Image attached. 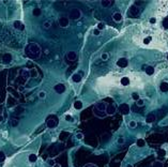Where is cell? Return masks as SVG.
<instances>
[{
  "label": "cell",
  "mask_w": 168,
  "mask_h": 167,
  "mask_svg": "<svg viewBox=\"0 0 168 167\" xmlns=\"http://www.w3.org/2000/svg\"><path fill=\"white\" fill-rule=\"evenodd\" d=\"M45 95H46L45 91H41L40 93H39V98H41V99H44V98H45Z\"/></svg>",
  "instance_id": "f35d334b"
},
{
  "label": "cell",
  "mask_w": 168,
  "mask_h": 167,
  "mask_svg": "<svg viewBox=\"0 0 168 167\" xmlns=\"http://www.w3.org/2000/svg\"><path fill=\"white\" fill-rule=\"evenodd\" d=\"M167 60H168V56H167Z\"/></svg>",
  "instance_id": "7dc6e473"
},
{
  "label": "cell",
  "mask_w": 168,
  "mask_h": 167,
  "mask_svg": "<svg viewBox=\"0 0 168 167\" xmlns=\"http://www.w3.org/2000/svg\"><path fill=\"white\" fill-rule=\"evenodd\" d=\"M155 119H156V116L154 115V113H149V115L147 116V118H146V122L152 123L153 121H155Z\"/></svg>",
  "instance_id": "4fadbf2b"
},
{
  "label": "cell",
  "mask_w": 168,
  "mask_h": 167,
  "mask_svg": "<svg viewBox=\"0 0 168 167\" xmlns=\"http://www.w3.org/2000/svg\"><path fill=\"white\" fill-rule=\"evenodd\" d=\"M145 71H146V73H147L148 75H153V73H154V67L151 66V65H149V66L146 67Z\"/></svg>",
  "instance_id": "ffe728a7"
},
{
  "label": "cell",
  "mask_w": 168,
  "mask_h": 167,
  "mask_svg": "<svg viewBox=\"0 0 168 167\" xmlns=\"http://www.w3.org/2000/svg\"><path fill=\"white\" fill-rule=\"evenodd\" d=\"M83 137H84V134L83 133H77L76 134V138H77V139H83Z\"/></svg>",
  "instance_id": "ab89813d"
},
{
  "label": "cell",
  "mask_w": 168,
  "mask_h": 167,
  "mask_svg": "<svg viewBox=\"0 0 168 167\" xmlns=\"http://www.w3.org/2000/svg\"><path fill=\"white\" fill-rule=\"evenodd\" d=\"M41 13H42V11H41L40 8H34L33 11H32V14H33L34 16H40Z\"/></svg>",
  "instance_id": "cb8c5ba5"
},
{
  "label": "cell",
  "mask_w": 168,
  "mask_h": 167,
  "mask_svg": "<svg viewBox=\"0 0 168 167\" xmlns=\"http://www.w3.org/2000/svg\"><path fill=\"white\" fill-rule=\"evenodd\" d=\"M30 76L31 77H37L38 76V72L35 71L34 69H32L31 71H30Z\"/></svg>",
  "instance_id": "4dcf8cb0"
},
{
  "label": "cell",
  "mask_w": 168,
  "mask_h": 167,
  "mask_svg": "<svg viewBox=\"0 0 168 167\" xmlns=\"http://www.w3.org/2000/svg\"><path fill=\"white\" fill-rule=\"evenodd\" d=\"M11 125L12 126H16V125H18V120H16V119H12L11 120Z\"/></svg>",
  "instance_id": "f1b7e54d"
},
{
  "label": "cell",
  "mask_w": 168,
  "mask_h": 167,
  "mask_svg": "<svg viewBox=\"0 0 168 167\" xmlns=\"http://www.w3.org/2000/svg\"><path fill=\"white\" fill-rule=\"evenodd\" d=\"M124 143V138H122V137H120L119 139H118V144H120V145H122Z\"/></svg>",
  "instance_id": "60d3db41"
},
{
  "label": "cell",
  "mask_w": 168,
  "mask_h": 167,
  "mask_svg": "<svg viewBox=\"0 0 168 167\" xmlns=\"http://www.w3.org/2000/svg\"><path fill=\"white\" fill-rule=\"evenodd\" d=\"M130 127H132V129H134V127H136V125H137V123H136V121H134V120H132V121H130Z\"/></svg>",
  "instance_id": "836d02e7"
},
{
  "label": "cell",
  "mask_w": 168,
  "mask_h": 167,
  "mask_svg": "<svg viewBox=\"0 0 168 167\" xmlns=\"http://www.w3.org/2000/svg\"><path fill=\"white\" fill-rule=\"evenodd\" d=\"M4 160H5V154L2 151H0V163L4 162Z\"/></svg>",
  "instance_id": "f546056e"
},
{
  "label": "cell",
  "mask_w": 168,
  "mask_h": 167,
  "mask_svg": "<svg viewBox=\"0 0 168 167\" xmlns=\"http://www.w3.org/2000/svg\"><path fill=\"white\" fill-rule=\"evenodd\" d=\"M126 167H133V166H132L131 164H127V166H126Z\"/></svg>",
  "instance_id": "bcb514c9"
},
{
  "label": "cell",
  "mask_w": 168,
  "mask_h": 167,
  "mask_svg": "<svg viewBox=\"0 0 168 167\" xmlns=\"http://www.w3.org/2000/svg\"><path fill=\"white\" fill-rule=\"evenodd\" d=\"M74 108L75 109H81L83 108V102L81 101H76L74 103Z\"/></svg>",
  "instance_id": "603a6c76"
},
{
  "label": "cell",
  "mask_w": 168,
  "mask_h": 167,
  "mask_svg": "<svg viewBox=\"0 0 168 167\" xmlns=\"http://www.w3.org/2000/svg\"><path fill=\"white\" fill-rule=\"evenodd\" d=\"M155 23H156V18H155V17L150 18V24H155Z\"/></svg>",
  "instance_id": "b9f144b4"
},
{
  "label": "cell",
  "mask_w": 168,
  "mask_h": 167,
  "mask_svg": "<svg viewBox=\"0 0 168 167\" xmlns=\"http://www.w3.org/2000/svg\"><path fill=\"white\" fill-rule=\"evenodd\" d=\"M29 162L30 163H34V162H37V160H38V156L35 155V154H30L29 155Z\"/></svg>",
  "instance_id": "d4e9b609"
},
{
  "label": "cell",
  "mask_w": 168,
  "mask_h": 167,
  "mask_svg": "<svg viewBox=\"0 0 168 167\" xmlns=\"http://www.w3.org/2000/svg\"><path fill=\"white\" fill-rule=\"evenodd\" d=\"M163 26L165 29H168V18L166 19H164V22H163Z\"/></svg>",
  "instance_id": "d590c367"
},
{
  "label": "cell",
  "mask_w": 168,
  "mask_h": 167,
  "mask_svg": "<svg viewBox=\"0 0 168 167\" xmlns=\"http://www.w3.org/2000/svg\"><path fill=\"white\" fill-rule=\"evenodd\" d=\"M13 27L17 30H24L25 29V25L21 22H19V20H15V22L13 23Z\"/></svg>",
  "instance_id": "7c38bea8"
},
{
  "label": "cell",
  "mask_w": 168,
  "mask_h": 167,
  "mask_svg": "<svg viewBox=\"0 0 168 167\" xmlns=\"http://www.w3.org/2000/svg\"><path fill=\"white\" fill-rule=\"evenodd\" d=\"M93 34H94V35H96V37H98V35H100V30H99V29H94Z\"/></svg>",
  "instance_id": "7bdbcfd3"
},
{
  "label": "cell",
  "mask_w": 168,
  "mask_h": 167,
  "mask_svg": "<svg viewBox=\"0 0 168 167\" xmlns=\"http://www.w3.org/2000/svg\"><path fill=\"white\" fill-rule=\"evenodd\" d=\"M58 23H59V26H60V27L66 28V27L70 25V19H69V17H66V16H61V17L59 18Z\"/></svg>",
  "instance_id": "8992f818"
},
{
  "label": "cell",
  "mask_w": 168,
  "mask_h": 167,
  "mask_svg": "<svg viewBox=\"0 0 168 167\" xmlns=\"http://www.w3.org/2000/svg\"><path fill=\"white\" fill-rule=\"evenodd\" d=\"M101 58H102L103 61H107V60H108V54H107V53H104V54H102Z\"/></svg>",
  "instance_id": "1f68e13d"
},
{
  "label": "cell",
  "mask_w": 168,
  "mask_h": 167,
  "mask_svg": "<svg viewBox=\"0 0 168 167\" xmlns=\"http://www.w3.org/2000/svg\"><path fill=\"white\" fill-rule=\"evenodd\" d=\"M118 111H119L121 115H124V116L128 115V113H130V106L127 104H121L119 106V108H118Z\"/></svg>",
  "instance_id": "52a82bcc"
},
{
  "label": "cell",
  "mask_w": 168,
  "mask_h": 167,
  "mask_svg": "<svg viewBox=\"0 0 168 167\" xmlns=\"http://www.w3.org/2000/svg\"><path fill=\"white\" fill-rule=\"evenodd\" d=\"M80 17H81L80 10H78V9H76V8H73V9L69 12V19L77 20V19H79Z\"/></svg>",
  "instance_id": "277c9868"
},
{
  "label": "cell",
  "mask_w": 168,
  "mask_h": 167,
  "mask_svg": "<svg viewBox=\"0 0 168 167\" xmlns=\"http://www.w3.org/2000/svg\"><path fill=\"white\" fill-rule=\"evenodd\" d=\"M116 107L113 105H107V107H106V113L108 116H112V115H115V112H116Z\"/></svg>",
  "instance_id": "8fae6325"
},
{
  "label": "cell",
  "mask_w": 168,
  "mask_h": 167,
  "mask_svg": "<svg viewBox=\"0 0 168 167\" xmlns=\"http://www.w3.org/2000/svg\"><path fill=\"white\" fill-rule=\"evenodd\" d=\"M104 28H105V24L101 22V23H99V24H98V28H96V29H99L100 31H101V30L104 29Z\"/></svg>",
  "instance_id": "4316f807"
},
{
  "label": "cell",
  "mask_w": 168,
  "mask_h": 167,
  "mask_svg": "<svg viewBox=\"0 0 168 167\" xmlns=\"http://www.w3.org/2000/svg\"><path fill=\"white\" fill-rule=\"evenodd\" d=\"M136 145L138 146L139 148H142V147H145L146 141H145V139H142V138H138L137 141H136Z\"/></svg>",
  "instance_id": "44dd1931"
},
{
  "label": "cell",
  "mask_w": 168,
  "mask_h": 167,
  "mask_svg": "<svg viewBox=\"0 0 168 167\" xmlns=\"http://www.w3.org/2000/svg\"><path fill=\"white\" fill-rule=\"evenodd\" d=\"M144 104H145V101L141 100V99H139V100L136 102V105L137 106H144Z\"/></svg>",
  "instance_id": "e575fe53"
},
{
  "label": "cell",
  "mask_w": 168,
  "mask_h": 167,
  "mask_svg": "<svg viewBox=\"0 0 168 167\" xmlns=\"http://www.w3.org/2000/svg\"><path fill=\"white\" fill-rule=\"evenodd\" d=\"M43 26H44L45 29H48V28H51L52 23L49 22V20H47V22H44V24H43Z\"/></svg>",
  "instance_id": "83f0119b"
},
{
  "label": "cell",
  "mask_w": 168,
  "mask_h": 167,
  "mask_svg": "<svg viewBox=\"0 0 168 167\" xmlns=\"http://www.w3.org/2000/svg\"><path fill=\"white\" fill-rule=\"evenodd\" d=\"M121 85H122V86H128V85H130V78L127 76L122 77L121 78Z\"/></svg>",
  "instance_id": "e0dca14e"
},
{
  "label": "cell",
  "mask_w": 168,
  "mask_h": 167,
  "mask_svg": "<svg viewBox=\"0 0 168 167\" xmlns=\"http://www.w3.org/2000/svg\"><path fill=\"white\" fill-rule=\"evenodd\" d=\"M25 54L28 58L30 59H38L41 57L42 54V49H41V46L37 44V43H30L26 46L25 48Z\"/></svg>",
  "instance_id": "6da1fadb"
},
{
  "label": "cell",
  "mask_w": 168,
  "mask_h": 167,
  "mask_svg": "<svg viewBox=\"0 0 168 167\" xmlns=\"http://www.w3.org/2000/svg\"><path fill=\"white\" fill-rule=\"evenodd\" d=\"M153 167H164V165H163V163H162V162L155 161L154 163H153Z\"/></svg>",
  "instance_id": "484cf974"
},
{
  "label": "cell",
  "mask_w": 168,
  "mask_h": 167,
  "mask_svg": "<svg viewBox=\"0 0 168 167\" xmlns=\"http://www.w3.org/2000/svg\"><path fill=\"white\" fill-rule=\"evenodd\" d=\"M72 80L75 81V83H79V81L81 80V75L80 74H73V76H72Z\"/></svg>",
  "instance_id": "d6986e66"
},
{
  "label": "cell",
  "mask_w": 168,
  "mask_h": 167,
  "mask_svg": "<svg viewBox=\"0 0 168 167\" xmlns=\"http://www.w3.org/2000/svg\"><path fill=\"white\" fill-rule=\"evenodd\" d=\"M67 136H69V133H67V132H61V133H60V135H59V139L63 141V140L66 139Z\"/></svg>",
  "instance_id": "7402d4cb"
},
{
  "label": "cell",
  "mask_w": 168,
  "mask_h": 167,
  "mask_svg": "<svg viewBox=\"0 0 168 167\" xmlns=\"http://www.w3.org/2000/svg\"><path fill=\"white\" fill-rule=\"evenodd\" d=\"M139 13H140V9H139L137 5L132 4L130 6V15L132 17H137L139 15Z\"/></svg>",
  "instance_id": "5b68a950"
},
{
  "label": "cell",
  "mask_w": 168,
  "mask_h": 167,
  "mask_svg": "<svg viewBox=\"0 0 168 167\" xmlns=\"http://www.w3.org/2000/svg\"><path fill=\"white\" fill-rule=\"evenodd\" d=\"M54 89H55V91L57 92V93L61 94V93H63V92L65 91V86H64L63 84H58V85H56V86L54 87Z\"/></svg>",
  "instance_id": "ba28073f"
},
{
  "label": "cell",
  "mask_w": 168,
  "mask_h": 167,
  "mask_svg": "<svg viewBox=\"0 0 168 167\" xmlns=\"http://www.w3.org/2000/svg\"><path fill=\"white\" fill-rule=\"evenodd\" d=\"M112 18H113V20H115V22L119 23V22H121V20H122V15H121V13L116 12V13L112 15Z\"/></svg>",
  "instance_id": "2e32d148"
},
{
  "label": "cell",
  "mask_w": 168,
  "mask_h": 167,
  "mask_svg": "<svg viewBox=\"0 0 168 167\" xmlns=\"http://www.w3.org/2000/svg\"><path fill=\"white\" fill-rule=\"evenodd\" d=\"M106 107H107V105L104 102H100V103H98V104H95L94 112L98 116H101V117L104 116V112H106Z\"/></svg>",
  "instance_id": "7a4b0ae2"
},
{
  "label": "cell",
  "mask_w": 168,
  "mask_h": 167,
  "mask_svg": "<svg viewBox=\"0 0 168 167\" xmlns=\"http://www.w3.org/2000/svg\"><path fill=\"white\" fill-rule=\"evenodd\" d=\"M2 60L4 63H10L11 61H12V55L11 54H4L2 57Z\"/></svg>",
  "instance_id": "5bb4252c"
},
{
  "label": "cell",
  "mask_w": 168,
  "mask_h": 167,
  "mask_svg": "<svg viewBox=\"0 0 168 167\" xmlns=\"http://www.w3.org/2000/svg\"><path fill=\"white\" fill-rule=\"evenodd\" d=\"M65 120H66L67 122H73V121H74V119H73L71 116H69V115L65 116Z\"/></svg>",
  "instance_id": "8d00e7d4"
},
{
  "label": "cell",
  "mask_w": 168,
  "mask_h": 167,
  "mask_svg": "<svg viewBox=\"0 0 168 167\" xmlns=\"http://www.w3.org/2000/svg\"><path fill=\"white\" fill-rule=\"evenodd\" d=\"M53 167H61V166H60L59 164H54V165H53Z\"/></svg>",
  "instance_id": "f6af8a7d"
},
{
  "label": "cell",
  "mask_w": 168,
  "mask_h": 167,
  "mask_svg": "<svg viewBox=\"0 0 168 167\" xmlns=\"http://www.w3.org/2000/svg\"><path fill=\"white\" fill-rule=\"evenodd\" d=\"M132 99H133V100L134 101H138L139 100V95H138V93H135V92H134V93L133 94H132Z\"/></svg>",
  "instance_id": "d6a6232c"
},
{
  "label": "cell",
  "mask_w": 168,
  "mask_h": 167,
  "mask_svg": "<svg viewBox=\"0 0 168 167\" xmlns=\"http://www.w3.org/2000/svg\"><path fill=\"white\" fill-rule=\"evenodd\" d=\"M127 59L125 58H120V59H118V61H117V65L119 66V67H126L127 66Z\"/></svg>",
  "instance_id": "30bf717a"
},
{
  "label": "cell",
  "mask_w": 168,
  "mask_h": 167,
  "mask_svg": "<svg viewBox=\"0 0 168 167\" xmlns=\"http://www.w3.org/2000/svg\"><path fill=\"white\" fill-rule=\"evenodd\" d=\"M151 40H152L151 37H148V38L144 39V43H145V44H149V43H150V41H151Z\"/></svg>",
  "instance_id": "74e56055"
},
{
  "label": "cell",
  "mask_w": 168,
  "mask_h": 167,
  "mask_svg": "<svg viewBox=\"0 0 168 167\" xmlns=\"http://www.w3.org/2000/svg\"><path fill=\"white\" fill-rule=\"evenodd\" d=\"M86 167H96V166H95V165H93V164H88Z\"/></svg>",
  "instance_id": "ee69618b"
},
{
  "label": "cell",
  "mask_w": 168,
  "mask_h": 167,
  "mask_svg": "<svg viewBox=\"0 0 168 167\" xmlns=\"http://www.w3.org/2000/svg\"><path fill=\"white\" fill-rule=\"evenodd\" d=\"M160 90L162 92H168V83L163 81V83L160 85Z\"/></svg>",
  "instance_id": "9a60e30c"
},
{
  "label": "cell",
  "mask_w": 168,
  "mask_h": 167,
  "mask_svg": "<svg viewBox=\"0 0 168 167\" xmlns=\"http://www.w3.org/2000/svg\"><path fill=\"white\" fill-rule=\"evenodd\" d=\"M58 123H59V119L57 118L56 116H51L46 119V125H47V127H49V129L56 127L58 125Z\"/></svg>",
  "instance_id": "3957f363"
},
{
  "label": "cell",
  "mask_w": 168,
  "mask_h": 167,
  "mask_svg": "<svg viewBox=\"0 0 168 167\" xmlns=\"http://www.w3.org/2000/svg\"><path fill=\"white\" fill-rule=\"evenodd\" d=\"M101 4L103 8H109L112 4V1H110V0H103V1H101Z\"/></svg>",
  "instance_id": "ac0fdd59"
},
{
  "label": "cell",
  "mask_w": 168,
  "mask_h": 167,
  "mask_svg": "<svg viewBox=\"0 0 168 167\" xmlns=\"http://www.w3.org/2000/svg\"><path fill=\"white\" fill-rule=\"evenodd\" d=\"M76 58H77V55H76V53L73 52V51H70L66 54V59L69 60V61H75Z\"/></svg>",
  "instance_id": "9c48e42d"
}]
</instances>
